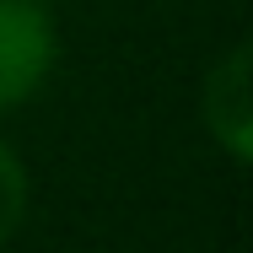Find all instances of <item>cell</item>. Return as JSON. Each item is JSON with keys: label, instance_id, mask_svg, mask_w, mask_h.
Instances as JSON below:
<instances>
[{"label": "cell", "instance_id": "7a4b0ae2", "mask_svg": "<svg viewBox=\"0 0 253 253\" xmlns=\"http://www.w3.org/2000/svg\"><path fill=\"white\" fill-rule=\"evenodd\" d=\"M205 124H210V135L221 140V151L232 162H248V151H253L248 43H237L221 65H210V76H205Z\"/></svg>", "mask_w": 253, "mask_h": 253}, {"label": "cell", "instance_id": "6da1fadb", "mask_svg": "<svg viewBox=\"0 0 253 253\" xmlns=\"http://www.w3.org/2000/svg\"><path fill=\"white\" fill-rule=\"evenodd\" d=\"M59 38L38 0H0V113H16L49 81Z\"/></svg>", "mask_w": 253, "mask_h": 253}, {"label": "cell", "instance_id": "3957f363", "mask_svg": "<svg viewBox=\"0 0 253 253\" xmlns=\"http://www.w3.org/2000/svg\"><path fill=\"white\" fill-rule=\"evenodd\" d=\"M22 215H27V167H22L16 151L0 140V248L16 237Z\"/></svg>", "mask_w": 253, "mask_h": 253}]
</instances>
